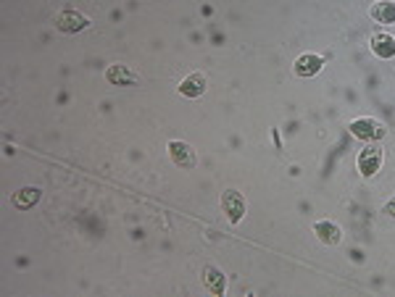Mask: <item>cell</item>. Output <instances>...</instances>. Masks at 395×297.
<instances>
[{
  "instance_id": "obj_1",
  "label": "cell",
  "mask_w": 395,
  "mask_h": 297,
  "mask_svg": "<svg viewBox=\"0 0 395 297\" xmlns=\"http://www.w3.org/2000/svg\"><path fill=\"white\" fill-rule=\"evenodd\" d=\"M382 161H385V150L379 148V145H366V148L359 153V174L364 179H372L374 174H377L379 168H382Z\"/></svg>"
},
{
  "instance_id": "obj_2",
  "label": "cell",
  "mask_w": 395,
  "mask_h": 297,
  "mask_svg": "<svg viewBox=\"0 0 395 297\" xmlns=\"http://www.w3.org/2000/svg\"><path fill=\"white\" fill-rule=\"evenodd\" d=\"M385 127H382V121L377 118H372V116H364V118H356V121H351V134L353 137H359V140H366V142H374V140H382L385 137Z\"/></svg>"
},
{
  "instance_id": "obj_3",
  "label": "cell",
  "mask_w": 395,
  "mask_h": 297,
  "mask_svg": "<svg viewBox=\"0 0 395 297\" xmlns=\"http://www.w3.org/2000/svg\"><path fill=\"white\" fill-rule=\"evenodd\" d=\"M55 27H58V32L64 34H77L85 32L87 27H90V18L85 14H79V11H74V8H66V11H61L55 16Z\"/></svg>"
},
{
  "instance_id": "obj_4",
  "label": "cell",
  "mask_w": 395,
  "mask_h": 297,
  "mask_svg": "<svg viewBox=\"0 0 395 297\" xmlns=\"http://www.w3.org/2000/svg\"><path fill=\"white\" fill-rule=\"evenodd\" d=\"M222 211L227 214L229 224H240L242 216H245V198H242V192L227 190L222 195Z\"/></svg>"
},
{
  "instance_id": "obj_5",
  "label": "cell",
  "mask_w": 395,
  "mask_h": 297,
  "mask_svg": "<svg viewBox=\"0 0 395 297\" xmlns=\"http://www.w3.org/2000/svg\"><path fill=\"white\" fill-rule=\"evenodd\" d=\"M169 155H172L174 166H179V168H195V164H198L195 150L190 148L188 142H182V140H172L169 142Z\"/></svg>"
},
{
  "instance_id": "obj_6",
  "label": "cell",
  "mask_w": 395,
  "mask_h": 297,
  "mask_svg": "<svg viewBox=\"0 0 395 297\" xmlns=\"http://www.w3.org/2000/svg\"><path fill=\"white\" fill-rule=\"evenodd\" d=\"M322 66H324V58H322V55H311V53H306V55H301V58L295 61L292 71H295V77L309 79V77H316V74L322 71Z\"/></svg>"
},
{
  "instance_id": "obj_7",
  "label": "cell",
  "mask_w": 395,
  "mask_h": 297,
  "mask_svg": "<svg viewBox=\"0 0 395 297\" xmlns=\"http://www.w3.org/2000/svg\"><path fill=\"white\" fill-rule=\"evenodd\" d=\"M314 234L319 237V242H324L329 248L340 245V240H343V229L335 221H316L314 224Z\"/></svg>"
},
{
  "instance_id": "obj_8",
  "label": "cell",
  "mask_w": 395,
  "mask_h": 297,
  "mask_svg": "<svg viewBox=\"0 0 395 297\" xmlns=\"http://www.w3.org/2000/svg\"><path fill=\"white\" fill-rule=\"evenodd\" d=\"M206 77L203 74H190V77H185L182 82H179V87H177V92L179 95H185V98H201V95H206Z\"/></svg>"
},
{
  "instance_id": "obj_9",
  "label": "cell",
  "mask_w": 395,
  "mask_h": 297,
  "mask_svg": "<svg viewBox=\"0 0 395 297\" xmlns=\"http://www.w3.org/2000/svg\"><path fill=\"white\" fill-rule=\"evenodd\" d=\"M105 79L111 84H116V87H127V84L140 82L138 74H135L129 66H124V64H111V66L105 68Z\"/></svg>"
},
{
  "instance_id": "obj_10",
  "label": "cell",
  "mask_w": 395,
  "mask_h": 297,
  "mask_svg": "<svg viewBox=\"0 0 395 297\" xmlns=\"http://www.w3.org/2000/svg\"><path fill=\"white\" fill-rule=\"evenodd\" d=\"M203 287H206L211 295L222 297L224 292H227V276H224L222 268L206 266V268H203Z\"/></svg>"
},
{
  "instance_id": "obj_11",
  "label": "cell",
  "mask_w": 395,
  "mask_h": 297,
  "mask_svg": "<svg viewBox=\"0 0 395 297\" xmlns=\"http://www.w3.org/2000/svg\"><path fill=\"white\" fill-rule=\"evenodd\" d=\"M372 53L377 55V58H382V61H387V58H393L395 55V37L387 32H377L372 34Z\"/></svg>"
},
{
  "instance_id": "obj_12",
  "label": "cell",
  "mask_w": 395,
  "mask_h": 297,
  "mask_svg": "<svg viewBox=\"0 0 395 297\" xmlns=\"http://www.w3.org/2000/svg\"><path fill=\"white\" fill-rule=\"evenodd\" d=\"M369 14L377 24H395V3L393 0H377L369 8Z\"/></svg>"
},
{
  "instance_id": "obj_13",
  "label": "cell",
  "mask_w": 395,
  "mask_h": 297,
  "mask_svg": "<svg viewBox=\"0 0 395 297\" xmlns=\"http://www.w3.org/2000/svg\"><path fill=\"white\" fill-rule=\"evenodd\" d=\"M40 190L37 187H24V190H18L16 195L11 198V203H14V208H18V211H29L32 205H37L40 203Z\"/></svg>"
},
{
  "instance_id": "obj_14",
  "label": "cell",
  "mask_w": 395,
  "mask_h": 297,
  "mask_svg": "<svg viewBox=\"0 0 395 297\" xmlns=\"http://www.w3.org/2000/svg\"><path fill=\"white\" fill-rule=\"evenodd\" d=\"M385 216H390V218H395V198L385 205Z\"/></svg>"
}]
</instances>
